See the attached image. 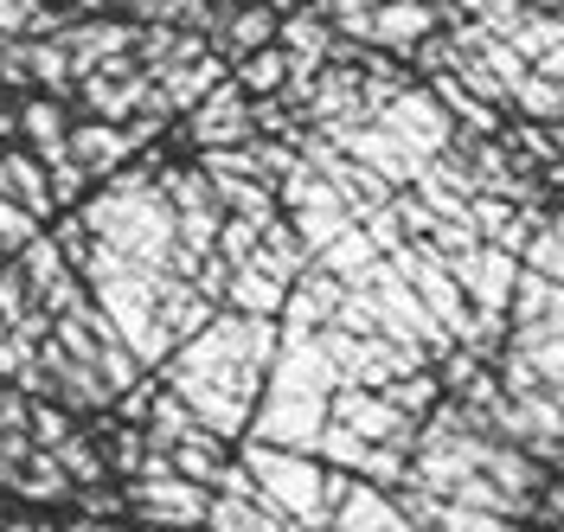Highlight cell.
Returning a JSON list of instances; mask_svg holds the SVG:
<instances>
[{"label": "cell", "mask_w": 564, "mask_h": 532, "mask_svg": "<svg viewBox=\"0 0 564 532\" xmlns=\"http://www.w3.org/2000/svg\"><path fill=\"white\" fill-rule=\"evenodd\" d=\"M282 347V321L276 315H245L225 308L212 315L193 340H180L167 354V386L186 398V411L218 436H245L250 411L263 398V372Z\"/></svg>", "instance_id": "6da1fadb"}, {"label": "cell", "mask_w": 564, "mask_h": 532, "mask_svg": "<svg viewBox=\"0 0 564 532\" xmlns=\"http://www.w3.org/2000/svg\"><path fill=\"white\" fill-rule=\"evenodd\" d=\"M77 218L90 225V238L109 245L116 257H135V263H154L167 270L180 250V225H174V206H167V186L148 174V167H116L109 186L97 199H84Z\"/></svg>", "instance_id": "7a4b0ae2"}, {"label": "cell", "mask_w": 564, "mask_h": 532, "mask_svg": "<svg viewBox=\"0 0 564 532\" xmlns=\"http://www.w3.org/2000/svg\"><path fill=\"white\" fill-rule=\"evenodd\" d=\"M84 283H90V302L116 321V334L135 347L141 366H167L174 354V327L161 321V289H167V270H154V263H135V257H116L109 245L90 250V263H84Z\"/></svg>", "instance_id": "3957f363"}, {"label": "cell", "mask_w": 564, "mask_h": 532, "mask_svg": "<svg viewBox=\"0 0 564 532\" xmlns=\"http://www.w3.org/2000/svg\"><path fill=\"white\" fill-rule=\"evenodd\" d=\"M245 468L257 475V488H263V507H276L282 520H295L302 532L327 526L334 500H327V468H321V456L245 436Z\"/></svg>", "instance_id": "277c9868"}, {"label": "cell", "mask_w": 564, "mask_h": 532, "mask_svg": "<svg viewBox=\"0 0 564 532\" xmlns=\"http://www.w3.org/2000/svg\"><path fill=\"white\" fill-rule=\"evenodd\" d=\"M276 206L289 213V225H295V238L308 245V257H315V250H327L340 231H347V225H359V218H352V206L340 199V186L321 174L315 161H302V148H295V167L276 180Z\"/></svg>", "instance_id": "5b68a950"}, {"label": "cell", "mask_w": 564, "mask_h": 532, "mask_svg": "<svg viewBox=\"0 0 564 532\" xmlns=\"http://www.w3.org/2000/svg\"><path fill=\"white\" fill-rule=\"evenodd\" d=\"M352 289H366V295H372V308H379V321H386L391 340H411V347H423L430 359L456 347V340H449V327L423 308V295L404 283V270H398L391 257H379V263L366 270V283H352Z\"/></svg>", "instance_id": "8992f818"}, {"label": "cell", "mask_w": 564, "mask_h": 532, "mask_svg": "<svg viewBox=\"0 0 564 532\" xmlns=\"http://www.w3.org/2000/svg\"><path fill=\"white\" fill-rule=\"evenodd\" d=\"M386 257L404 270V283L423 295V308L449 327V340H475V308H468V289L449 276V263H443L436 250L423 245V238H404V245L386 250Z\"/></svg>", "instance_id": "52a82bcc"}, {"label": "cell", "mask_w": 564, "mask_h": 532, "mask_svg": "<svg viewBox=\"0 0 564 532\" xmlns=\"http://www.w3.org/2000/svg\"><path fill=\"white\" fill-rule=\"evenodd\" d=\"M129 507H135L148 526L199 532L206 526V507H212V488L206 481H193V475H180V468H154V475H135Z\"/></svg>", "instance_id": "ba28073f"}, {"label": "cell", "mask_w": 564, "mask_h": 532, "mask_svg": "<svg viewBox=\"0 0 564 532\" xmlns=\"http://www.w3.org/2000/svg\"><path fill=\"white\" fill-rule=\"evenodd\" d=\"M327 500H334V513H327L321 532H417L404 520V507H398L379 481H366V475H352V468H334V475H327Z\"/></svg>", "instance_id": "9c48e42d"}, {"label": "cell", "mask_w": 564, "mask_h": 532, "mask_svg": "<svg viewBox=\"0 0 564 532\" xmlns=\"http://www.w3.org/2000/svg\"><path fill=\"white\" fill-rule=\"evenodd\" d=\"M161 186H167V206H174L180 245L193 250V257H212L218 250V225H225V199H218L212 174L206 167H167Z\"/></svg>", "instance_id": "30bf717a"}, {"label": "cell", "mask_w": 564, "mask_h": 532, "mask_svg": "<svg viewBox=\"0 0 564 532\" xmlns=\"http://www.w3.org/2000/svg\"><path fill=\"white\" fill-rule=\"evenodd\" d=\"M379 122H386L417 161H436V154L456 148V116H449V104H443L436 90H398V97L379 109Z\"/></svg>", "instance_id": "8fae6325"}, {"label": "cell", "mask_w": 564, "mask_h": 532, "mask_svg": "<svg viewBox=\"0 0 564 532\" xmlns=\"http://www.w3.org/2000/svg\"><path fill=\"white\" fill-rule=\"evenodd\" d=\"M321 430H327V398H295V391H263L257 411H250V430L257 443H282V449H308L315 456Z\"/></svg>", "instance_id": "7c38bea8"}, {"label": "cell", "mask_w": 564, "mask_h": 532, "mask_svg": "<svg viewBox=\"0 0 564 532\" xmlns=\"http://www.w3.org/2000/svg\"><path fill=\"white\" fill-rule=\"evenodd\" d=\"M263 391H295V398H334L340 391V372L321 347V334H282L276 359L263 372Z\"/></svg>", "instance_id": "4fadbf2b"}, {"label": "cell", "mask_w": 564, "mask_h": 532, "mask_svg": "<svg viewBox=\"0 0 564 532\" xmlns=\"http://www.w3.org/2000/svg\"><path fill=\"white\" fill-rule=\"evenodd\" d=\"M250 90L238 84V77H218L206 97L193 104V142L199 148H238L257 135V122H250Z\"/></svg>", "instance_id": "5bb4252c"}, {"label": "cell", "mask_w": 564, "mask_h": 532, "mask_svg": "<svg viewBox=\"0 0 564 532\" xmlns=\"http://www.w3.org/2000/svg\"><path fill=\"white\" fill-rule=\"evenodd\" d=\"M340 295H347V283L334 276V270H321V263H308L295 283H289V302H282V334H315V327H327L334 321V308H340Z\"/></svg>", "instance_id": "9a60e30c"}, {"label": "cell", "mask_w": 564, "mask_h": 532, "mask_svg": "<svg viewBox=\"0 0 564 532\" xmlns=\"http://www.w3.org/2000/svg\"><path fill=\"white\" fill-rule=\"evenodd\" d=\"M129 154H135V142H129V129H122V122H109V116L70 122V161H77L90 180H109Z\"/></svg>", "instance_id": "2e32d148"}, {"label": "cell", "mask_w": 564, "mask_h": 532, "mask_svg": "<svg viewBox=\"0 0 564 532\" xmlns=\"http://www.w3.org/2000/svg\"><path fill=\"white\" fill-rule=\"evenodd\" d=\"M58 45L70 52V65H77V72H90V65L122 58V52L135 45V33H129V26H116V20H90V26H84V20H65V26H58Z\"/></svg>", "instance_id": "e0dca14e"}, {"label": "cell", "mask_w": 564, "mask_h": 532, "mask_svg": "<svg viewBox=\"0 0 564 532\" xmlns=\"http://www.w3.org/2000/svg\"><path fill=\"white\" fill-rule=\"evenodd\" d=\"M507 315L513 327H564V283H552L545 270H520V283H513V302H507Z\"/></svg>", "instance_id": "ac0fdd59"}, {"label": "cell", "mask_w": 564, "mask_h": 532, "mask_svg": "<svg viewBox=\"0 0 564 532\" xmlns=\"http://www.w3.org/2000/svg\"><path fill=\"white\" fill-rule=\"evenodd\" d=\"M436 33V13L423 0H379L372 7V45L386 52H417V39Z\"/></svg>", "instance_id": "d6986e66"}, {"label": "cell", "mask_w": 564, "mask_h": 532, "mask_svg": "<svg viewBox=\"0 0 564 532\" xmlns=\"http://www.w3.org/2000/svg\"><path fill=\"white\" fill-rule=\"evenodd\" d=\"M0 193L20 199L33 218H45L52 206H58V193H52V167L33 161V154H7V148H0Z\"/></svg>", "instance_id": "ffe728a7"}, {"label": "cell", "mask_w": 564, "mask_h": 532, "mask_svg": "<svg viewBox=\"0 0 564 532\" xmlns=\"http://www.w3.org/2000/svg\"><path fill=\"white\" fill-rule=\"evenodd\" d=\"M20 135L39 148L45 167H65L70 161V122H65V109H58V97H33V104L20 109Z\"/></svg>", "instance_id": "44dd1931"}, {"label": "cell", "mask_w": 564, "mask_h": 532, "mask_svg": "<svg viewBox=\"0 0 564 532\" xmlns=\"http://www.w3.org/2000/svg\"><path fill=\"white\" fill-rule=\"evenodd\" d=\"M225 302H231V308H245V315H282L289 283H282L276 270H263L257 257H245V263L231 270V283H225Z\"/></svg>", "instance_id": "7402d4cb"}, {"label": "cell", "mask_w": 564, "mask_h": 532, "mask_svg": "<svg viewBox=\"0 0 564 532\" xmlns=\"http://www.w3.org/2000/svg\"><path fill=\"white\" fill-rule=\"evenodd\" d=\"M302 116H308V122H340V116H366V97H359V72H352V65L315 72V90H308Z\"/></svg>", "instance_id": "603a6c76"}, {"label": "cell", "mask_w": 564, "mask_h": 532, "mask_svg": "<svg viewBox=\"0 0 564 532\" xmlns=\"http://www.w3.org/2000/svg\"><path fill=\"white\" fill-rule=\"evenodd\" d=\"M206 532H302V526L282 520L276 507H263V500H250V495H212Z\"/></svg>", "instance_id": "cb8c5ba5"}, {"label": "cell", "mask_w": 564, "mask_h": 532, "mask_svg": "<svg viewBox=\"0 0 564 532\" xmlns=\"http://www.w3.org/2000/svg\"><path fill=\"white\" fill-rule=\"evenodd\" d=\"M225 77V58H212V52H199V58H180V65H161L154 72V84H161V97H167V109H193L199 97H206L212 84Z\"/></svg>", "instance_id": "d4e9b609"}, {"label": "cell", "mask_w": 564, "mask_h": 532, "mask_svg": "<svg viewBox=\"0 0 564 532\" xmlns=\"http://www.w3.org/2000/svg\"><path fill=\"white\" fill-rule=\"evenodd\" d=\"M379 257H386V250L372 245V231H366V225H347V231H340V238H334L327 250H315V263H321V270H334V276H340L347 289H352V283H366V270H372Z\"/></svg>", "instance_id": "484cf974"}, {"label": "cell", "mask_w": 564, "mask_h": 532, "mask_svg": "<svg viewBox=\"0 0 564 532\" xmlns=\"http://www.w3.org/2000/svg\"><path fill=\"white\" fill-rule=\"evenodd\" d=\"M436 97L449 104L456 129H468V135H500V116H494V104H481V97H475L456 72H436Z\"/></svg>", "instance_id": "4316f807"}, {"label": "cell", "mask_w": 564, "mask_h": 532, "mask_svg": "<svg viewBox=\"0 0 564 532\" xmlns=\"http://www.w3.org/2000/svg\"><path fill=\"white\" fill-rule=\"evenodd\" d=\"M270 33H276V7L263 0V7H245V13H225V26H218V45L225 52H257V45H270Z\"/></svg>", "instance_id": "83f0119b"}, {"label": "cell", "mask_w": 564, "mask_h": 532, "mask_svg": "<svg viewBox=\"0 0 564 532\" xmlns=\"http://www.w3.org/2000/svg\"><path fill=\"white\" fill-rule=\"evenodd\" d=\"M238 84H245L250 97H276L282 84H289V52L282 45H257L238 58Z\"/></svg>", "instance_id": "f1b7e54d"}, {"label": "cell", "mask_w": 564, "mask_h": 532, "mask_svg": "<svg viewBox=\"0 0 564 532\" xmlns=\"http://www.w3.org/2000/svg\"><path fill=\"white\" fill-rule=\"evenodd\" d=\"M513 104H520V116H532V122H558L564 116V84L545 72H527L520 84H513Z\"/></svg>", "instance_id": "f546056e"}, {"label": "cell", "mask_w": 564, "mask_h": 532, "mask_svg": "<svg viewBox=\"0 0 564 532\" xmlns=\"http://www.w3.org/2000/svg\"><path fill=\"white\" fill-rule=\"evenodd\" d=\"M391 398V404H398V411H404V417H430V411H436V398H443V379H430V372H404V379H391V386H379Z\"/></svg>", "instance_id": "4dcf8cb0"}, {"label": "cell", "mask_w": 564, "mask_h": 532, "mask_svg": "<svg viewBox=\"0 0 564 532\" xmlns=\"http://www.w3.org/2000/svg\"><path fill=\"white\" fill-rule=\"evenodd\" d=\"M366 449H372V443H366L359 430L334 424V417H327V430H321V443H315V456L327 462V468H352V475L366 468Z\"/></svg>", "instance_id": "1f68e13d"}, {"label": "cell", "mask_w": 564, "mask_h": 532, "mask_svg": "<svg viewBox=\"0 0 564 532\" xmlns=\"http://www.w3.org/2000/svg\"><path fill=\"white\" fill-rule=\"evenodd\" d=\"M52 456H58V468H65L70 481H84V488H90V481L104 475V456H97V449H90V443H84L77 430H65V436L52 443Z\"/></svg>", "instance_id": "d6a6232c"}, {"label": "cell", "mask_w": 564, "mask_h": 532, "mask_svg": "<svg viewBox=\"0 0 564 532\" xmlns=\"http://www.w3.org/2000/svg\"><path fill=\"white\" fill-rule=\"evenodd\" d=\"M430 532H513L507 513H488V507H462V500H443V520Z\"/></svg>", "instance_id": "836d02e7"}, {"label": "cell", "mask_w": 564, "mask_h": 532, "mask_svg": "<svg viewBox=\"0 0 564 532\" xmlns=\"http://www.w3.org/2000/svg\"><path fill=\"white\" fill-rule=\"evenodd\" d=\"M527 263H532V270H545L552 283H564V231L552 225V218L527 238Z\"/></svg>", "instance_id": "e575fe53"}, {"label": "cell", "mask_w": 564, "mask_h": 532, "mask_svg": "<svg viewBox=\"0 0 564 532\" xmlns=\"http://www.w3.org/2000/svg\"><path fill=\"white\" fill-rule=\"evenodd\" d=\"M39 238V218L20 206V199H7L0 193V250H26Z\"/></svg>", "instance_id": "d590c367"}, {"label": "cell", "mask_w": 564, "mask_h": 532, "mask_svg": "<svg viewBox=\"0 0 564 532\" xmlns=\"http://www.w3.org/2000/svg\"><path fill=\"white\" fill-rule=\"evenodd\" d=\"M468 218H475V231L494 245V238L513 225V199H500V193H475V199H468Z\"/></svg>", "instance_id": "8d00e7d4"}, {"label": "cell", "mask_w": 564, "mask_h": 532, "mask_svg": "<svg viewBox=\"0 0 564 532\" xmlns=\"http://www.w3.org/2000/svg\"><path fill=\"white\" fill-rule=\"evenodd\" d=\"M109 443H116V449H109V462H116L122 475H141V468H148V449H154V443H148V430L122 424L116 436H109Z\"/></svg>", "instance_id": "74e56055"}, {"label": "cell", "mask_w": 564, "mask_h": 532, "mask_svg": "<svg viewBox=\"0 0 564 532\" xmlns=\"http://www.w3.org/2000/svg\"><path fill=\"white\" fill-rule=\"evenodd\" d=\"M507 148H513V154H527V161H539V167H552V161H558V148L545 142V122H532V116H527V129H513V135H507Z\"/></svg>", "instance_id": "f35d334b"}, {"label": "cell", "mask_w": 564, "mask_h": 532, "mask_svg": "<svg viewBox=\"0 0 564 532\" xmlns=\"http://www.w3.org/2000/svg\"><path fill=\"white\" fill-rule=\"evenodd\" d=\"M52 238H58V250H65L77 270H84V263H90V250H97V238H90V225H84V218H65Z\"/></svg>", "instance_id": "ab89813d"}, {"label": "cell", "mask_w": 564, "mask_h": 532, "mask_svg": "<svg viewBox=\"0 0 564 532\" xmlns=\"http://www.w3.org/2000/svg\"><path fill=\"white\" fill-rule=\"evenodd\" d=\"M33 7L39 0H0V39L26 33V26H33Z\"/></svg>", "instance_id": "60d3db41"}, {"label": "cell", "mask_w": 564, "mask_h": 532, "mask_svg": "<svg viewBox=\"0 0 564 532\" xmlns=\"http://www.w3.org/2000/svg\"><path fill=\"white\" fill-rule=\"evenodd\" d=\"M84 500V513H104V520H116V513H122V500L116 495H97V488H90V495H77Z\"/></svg>", "instance_id": "b9f144b4"}, {"label": "cell", "mask_w": 564, "mask_h": 532, "mask_svg": "<svg viewBox=\"0 0 564 532\" xmlns=\"http://www.w3.org/2000/svg\"><path fill=\"white\" fill-rule=\"evenodd\" d=\"M532 72H545V77H558V84H564V39L545 52V58H532Z\"/></svg>", "instance_id": "7bdbcfd3"}, {"label": "cell", "mask_w": 564, "mask_h": 532, "mask_svg": "<svg viewBox=\"0 0 564 532\" xmlns=\"http://www.w3.org/2000/svg\"><path fill=\"white\" fill-rule=\"evenodd\" d=\"M539 513H552V520H564V475H558V488H552V500H539Z\"/></svg>", "instance_id": "ee69618b"}, {"label": "cell", "mask_w": 564, "mask_h": 532, "mask_svg": "<svg viewBox=\"0 0 564 532\" xmlns=\"http://www.w3.org/2000/svg\"><path fill=\"white\" fill-rule=\"evenodd\" d=\"M70 532H122V526H116V520H104V513H97V520L84 513V520H77V526H70Z\"/></svg>", "instance_id": "f6af8a7d"}, {"label": "cell", "mask_w": 564, "mask_h": 532, "mask_svg": "<svg viewBox=\"0 0 564 532\" xmlns=\"http://www.w3.org/2000/svg\"><path fill=\"white\" fill-rule=\"evenodd\" d=\"M13 129H20V116H13V109H0V135H13Z\"/></svg>", "instance_id": "bcb514c9"}, {"label": "cell", "mask_w": 564, "mask_h": 532, "mask_svg": "<svg viewBox=\"0 0 564 532\" xmlns=\"http://www.w3.org/2000/svg\"><path fill=\"white\" fill-rule=\"evenodd\" d=\"M552 225H558V231H564V213H552Z\"/></svg>", "instance_id": "7dc6e473"}, {"label": "cell", "mask_w": 564, "mask_h": 532, "mask_svg": "<svg viewBox=\"0 0 564 532\" xmlns=\"http://www.w3.org/2000/svg\"><path fill=\"white\" fill-rule=\"evenodd\" d=\"M359 7H379V0H359Z\"/></svg>", "instance_id": "c3c4849f"}]
</instances>
